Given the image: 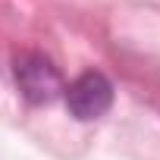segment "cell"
Listing matches in <instances>:
<instances>
[{"mask_svg":"<svg viewBox=\"0 0 160 160\" xmlns=\"http://www.w3.org/2000/svg\"><path fill=\"white\" fill-rule=\"evenodd\" d=\"M63 98H66V107L75 119L91 122V119H101L113 107V85L104 72H82L63 91Z\"/></svg>","mask_w":160,"mask_h":160,"instance_id":"cell-2","label":"cell"},{"mask_svg":"<svg viewBox=\"0 0 160 160\" xmlns=\"http://www.w3.org/2000/svg\"><path fill=\"white\" fill-rule=\"evenodd\" d=\"M13 75H16V85H19L22 98L32 104H50L66 91L60 69L38 50H22L13 60Z\"/></svg>","mask_w":160,"mask_h":160,"instance_id":"cell-1","label":"cell"}]
</instances>
